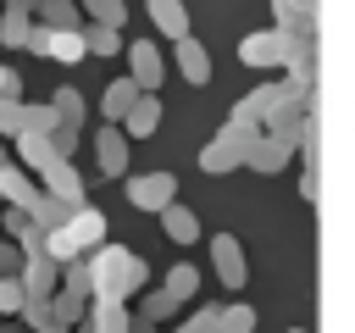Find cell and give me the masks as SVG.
Returning a JSON list of instances; mask_svg holds the SVG:
<instances>
[{"label":"cell","instance_id":"cell-27","mask_svg":"<svg viewBox=\"0 0 355 333\" xmlns=\"http://www.w3.org/2000/svg\"><path fill=\"white\" fill-rule=\"evenodd\" d=\"M78 6H83L89 22H105V28H122L128 22V6L122 0H78Z\"/></svg>","mask_w":355,"mask_h":333},{"label":"cell","instance_id":"cell-39","mask_svg":"<svg viewBox=\"0 0 355 333\" xmlns=\"http://www.w3.org/2000/svg\"><path fill=\"white\" fill-rule=\"evenodd\" d=\"M133 333H155V322L150 316H133Z\"/></svg>","mask_w":355,"mask_h":333},{"label":"cell","instance_id":"cell-28","mask_svg":"<svg viewBox=\"0 0 355 333\" xmlns=\"http://www.w3.org/2000/svg\"><path fill=\"white\" fill-rule=\"evenodd\" d=\"M55 128H61L55 105H22V133H55Z\"/></svg>","mask_w":355,"mask_h":333},{"label":"cell","instance_id":"cell-8","mask_svg":"<svg viewBox=\"0 0 355 333\" xmlns=\"http://www.w3.org/2000/svg\"><path fill=\"white\" fill-rule=\"evenodd\" d=\"M94 161H100V178H128V133H122V122H100L94 128Z\"/></svg>","mask_w":355,"mask_h":333},{"label":"cell","instance_id":"cell-12","mask_svg":"<svg viewBox=\"0 0 355 333\" xmlns=\"http://www.w3.org/2000/svg\"><path fill=\"white\" fill-rule=\"evenodd\" d=\"M144 11H150V28L161 33V39H189V6L183 0H144Z\"/></svg>","mask_w":355,"mask_h":333},{"label":"cell","instance_id":"cell-41","mask_svg":"<svg viewBox=\"0 0 355 333\" xmlns=\"http://www.w3.org/2000/svg\"><path fill=\"white\" fill-rule=\"evenodd\" d=\"M178 333H200V327H189V322H183V327H178Z\"/></svg>","mask_w":355,"mask_h":333},{"label":"cell","instance_id":"cell-20","mask_svg":"<svg viewBox=\"0 0 355 333\" xmlns=\"http://www.w3.org/2000/svg\"><path fill=\"white\" fill-rule=\"evenodd\" d=\"M0 200L6 205H33L39 200V183L28 178V166H11V161L0 166Z\"/></svg>","mask_w":355,"mask_h":333},{"label":"cell","instance_id":"cell-16","mask_svg":"<svg viewBox=\"0 0 355 333\" xmlns=\"http://www.w3.org/2000/svg\"><path fill=\"white\" fill-rule=\"evenodd\" d=\"M139 94H144V89H139L133 78H111V83H105V94H100V117H105V122H122V117L133 111V100H139Z\"/></svg>","mask_w":355,"mask_h":333},{"label":"cell","instance_id":"cell-19","mask_svg":"<svg viewBox=\"0 0 355 333\" xmlns=\"http://www.w3.org/2000/svg\"><path fill=\"white\" fill-rule=\"evenodd\" d=\"M28 33H33V11H28L22 0H11V6L0 11V44H6V50H28Z\"/></svg>","mask_w":355,"mask_h":333},{"label":"cell","instance_id":"cell-32","mask_svg":"<svg viewBox=\"0 0 355 333\" xmlns=\"http://www.w3.org/2000/svg\"><path fill=\"white\" fill-rule=\"evenodd\" d=\"M6 133H22V100L17 94H0V139Z\"/></svg>","mask_w":355,"mask_h":333},{"label":"cell","instance_id":"cell-14","mask_svg":"<svg viewBox=\"0 0 355 333\" xmlns=\"http://www.w3.org/2000/svg\"><path fill=\"white\" fill-rule=\"evenodd\" d=\"M17 161L33 166V172H50V166L61 161V150H55L50 133H17Z\"/></svg>","mask_w":355,"mask_h":333},{"label":"cell","instance_id":"cell-2","mask_svg":"<svg viewBox=\"0 0 355 333\" xmlns=\"http://www.w3.org/2000/svg\"><path fill=\"white\" fill-rule=\"evenodd\" d=\"M100 244H105V211H94V205H78L61 228L44 233V255L61 261V266H67V261H83V255L100 250Z\"/></svg>","mask_w":355,"mask_h":333},{"label":"cell","instance_id":"cell-23","mask_svg":"<svg viewBox=\"0 0 355 333\" xmlns=\"http://www.w3.org/2000/svg\"><path fill=\"white\" fill-rule=\"evenodd\" d=\"M50 316H55L61 327H78V322L89 316V294H72V289H55V294H50Z\"/></svg>","mask_w":355,"mask_h":333},{"label":"cell","instance_id":"cell-37","mask_svg":"<svg viewBox=\"0 0 355 333\" xmlns=\"http://www.w3.org/2000/svg\"><path fill=\"white\" fill-rule=\"evenodd\" d=\"M50 139H55V150H61V155L72 161V150H78V128H67V122H61V128H55Z\"/></svg>","mask_w":355,"mask_h":333},{"label":"cell","instance_id":"cell-34","mask_svg":"<svg viewBox=\"0 0 355 333\" xmlns=\"http://www.w3.org/2000/svg\"><path fill=\"white\" fill-rule=\"evenodd\" d=\"M316 194H322V183H316V161H305V166H300V200L316 205Z\"/></svg>","mask_w":355,"mask_h":333},{"label":"cell","instance_id":"cell-38","mask_svg":"<svg viewBox=\"0 0 355 333\" xmlns=\"http://www.w3.org/2000/svg\"><path fill=\"white\" fill-rule=\"evenodd\" d=\"M0 94H17V100H22V78H17L11 67H0Z\"/></svg>","mask_w":355,"mask_h":333},{"label":"cell","instance_id":"cell-24","mask_svg":"<svg viewBox=\"0 0 355 333\" xmlns=\"http://www.w3.org/2000/svg\"><path fill=\"white\" fill-rule=\"evenodd\" d=\"M178 311H183V300H178L166 283H161V289H150V294L139 300V316H150V322H172Z\"/></svg>","mask_w":355,"mask_h":333},{"label":"cell","instance_id":"cell-35","mask_svg":"<svg viewBox=\"0 0 355 333\" xmlns=\"http://www.w3.org/2000/svg\"><path fill=\"white\" fill-rule=\"evenodd\" d=\"M22 316H28V327H33V333L55 322V316H50V300H28V305H22Z\"/></svg>","mask_w":355,"mask_h":333},{"label":"cell","instance_id":"cell-11","mask_svg":"<svg viewBox=\"0 0 355 333\" xmlns=\"http://www.w3.org/2000/svg\"><path fill=\"white\" fill-rule=\"evenodd\" d=\"M22 289H28V300H50V294L61 289V261H50L44 250L28 255V261H22Z\"/></svg>","mask_w":355,"mask_h":333},{"label":"cell","instance_id":"cell-18","mask_svg":"<svg viewBox=\"0 0 355 333\" xmlns=\"http://www.w3.org/2000/svg\"><path fill=\"white\" fill-rule=\"evenodd\" d=\"M155 222H161V233H166L172 244H194V239H200V216H194L183 200H172V205H166Z\"/></svg>","mask_w":355,"mask_h":333},{"label":"cell","instance_id":"cell-40","mask_svg":"<svg viewBox=\"0 0 355 333\" xmlns=\"http://www.w3.org/2000/svg\"><path fill=\"white\" fill-rule=\"evenodd\" d=\"M39 333H72V327H61V322H50V327H39Z\"/></svg>","mask_w":355,"mask_h":333},{"label":"cell","instance_id":"cell-36","mask_svg":"<svg viewBox=\"0 0 355 333\" xmlns=\"http://www.w3.org/2000/svg\"><path fill=\"white\" fill-rule=\"evenodd\" d=\"M22 261H28V255H17V244L0 239V278H22Z\"/></svg>","mask_w":355,"mask_h":333},{"label":"cell","instance_id":"cell-15","mask_svg":"<svg viewBox=\"0 0 355 333\" xmlns=\"http://www.w3.org/2000/svg\"><path fill=\"white\" fill-rule=\"evenodd\" d=\"M0 222H6V233H11V244H17V250H28V255H39V250H44V228H39L22 205L0 211Z\"/></svg>","mask_w":355,"mask_h":333},{"label":"cell","instance_id":"cell-4","mask_svg":"<svg viewBox=\"0 0 355 333\" xmlns=\"http://www.w3.org/2000/svg\"><path fill=\"white\" fill-rule=\"evenodd\" d=\"M288 50H294V39H288V28H255V33H244L239 39V61L244 67H255V72H272V67H288Z\"/></svg>","mask_w":355,"mask_h":333},{"label":"cell","instance_id":"cell-10","mask_svg":"<svg viewBox=\"0 0 355 333\" xmlns=\"http://www.w3.org/2000/svg\"><path fill=\"white\" fill-rule=\"evenodd\" d=\"M172 61H178V78H183V83H194V89H205V83H211V50H205L194 33L172 44Z\"/></svg>","mask_w":355,"mask_h":333},{"label":"cell","instance_id":"cell-31","mask_svg":"<svg viewBox=\"0 0 355 333\" xmlns=\"http://www.w3.org/2000/svg\"><path fill=\"white\" fill-rule=\"evenodd\" d=\"M50 105L61 111V122H67V128H78V122H83V94H78V89H55V100H50Z\"/></svg>","mask_w":355,"mask_h":333},{"label":"cell","instance_id":"cell-17","mask_svg":"<svg viewBox=\"0 0 355 333\" xmlns=\"http://www.w3.org/2000/svg\"><path fill=\"white\" fill-rule=\"evenodd\" d=\"M155 128H161V94H139L133 111L122 117V133H128V139H150Z\"/></svg>","mask_w":355,"mask_h":333},{"label":"cell","instance_id":"cell-26","mask_svg":"<svg viewBox=\"0 0 355 333\" xmlns=\"http://www.w3.org/2000/svg\"><path fill=\"white\" fill-rule=\"evenodd\" d=\"M272 22H277V28L316 22V0H272Z\"/></svg>","mask_w":355,"mask_h":333},{"label":"cell","instance_id":"cell-7","mask_svg":"<svg viewBox=\"0 0 355 333\" xmlns=\"http://www.w3.org/2000/svg\"><path fill=\"white\" fill-rule=\"evenodd\" d=\"M128 78H133L144 94H155V89L166 83V56L155 50V39H133V44H128Z\"/></svg>","mask_w":355,"mask_h":333},{"label":"cell","instance_id":"cell-5","mask_svg":"<svg viewBox=\"0 0 355 333\" xmlns=\"http://www.w3.org/2000/svg\"><path fill=\"white\" fill-rule=\"evenodd\" d=\"M172 200H178V178L172 172H133L128 178V205L133 211H155L161 216Z\"/></svg>","mask_w":355,"mask_h":333},{"label":"cell","instance_id":"cell-1","mask_svg":"<svg viewBox=\"0 0 355 333\" xmlns=\"http://www.w3.org/2000/svg\"><path fill=\"white\" fill-rule=\"evenodd\" d=\"M144 261L128 250V244H100V250H89V289H94V300H133L139 289H144Z\"/></svg>","mask_w":355,"mask_h":333},{"label":"cell","instance_id":"cell-29","mask_svg":"<svg viewBox=\"0 0 355 333\" xmlns=\"http://www.w3.org/2000/svg\"><path fill=\"white\" fill-rule=\"evenodd\" d=\"M166 289H172V294H178V300H183V305H189V300H194V294H200V272H194V266H189V261H178V266H172V272H166Z\"/></svg>","mask_w":355,"mask_h":333},{"label":"cell","instance_id":"cell-9","mask_svg":"<svg viewBox=\"0 0 355 333\" xmlns=\"http://www.w3.org/2000/svg\"><path fill=\"white\" fill-rule=\"evenodd\" d=\"M72 333H133V311L122 300H89V316Z\"/></svg>","mask_w":355,"mask_h":333},{"label":"cell","instance_id":"cell-13","mask_svg":"<svg viewBox=\"0 0 355 333\" xmlns=\"http://www.w3.org/2000/svg\"><path fill=\"white\" fill-rule=\"evenodd\" d=\"M39 178H44V194H55V200H67V205H89V200H83V178H78V166H72L67 155H61L50 172H39Z\"/></svg>","mask_w":355,"mask_h":333},{"label":"cell","instance_id":"cell-30","mask_svg":"<svg viewBox=\"0 0 355 333\" xmlns=\"http://www.w3.org/2000/svg\"><path fill=\"white\" fill-rule=\"evenodd\" d=\"M211 333H255V311L250 305H222V316H216Z\"/></svg>","mask_w":355,"mask_h":333},{"label":"cell","instance_id":"cell-25","mask_svg":"<svg viewBox=\"0 0 355 333\" xmlns=\"http://www.w3.org/2000/svg\"><path fill=\"white\" fill-rule=\"evenodd\" d=\"M83 44H89V56H116V50H122V28L83 22Z\"/></svg>","mask_w":355,"mask_h":333},{"label":"cell","instance_id":"cell-6","mask_svg":"<svg viewBox=\"0 0 355 333\" xmlns=\"http://www.w3.org/2000/svg\"><path fill=\"white\" fill-rule=\"evenodd\" d=\"M211 266H216V278H222V289H244L250 283V261H244V244H239V233H211Z\"/></svg>","mask_w":355,"mask_h":333},{"label":"cell","instance_id":"cell-43","mask_svg":"<svg viewBox=\"0 0 355 333\" xmlns=\"http://www.w3.org/2000/svg\"><path fill=\"white\" fill-rule=\"evenodd\" d=\"M0 166H6V144H0Z\"/></svg>","mask_w":355,"mask_h":333},{"label":"cell","instance_id":"cell-33","mask_svg":"<svg viewBox=\"0 0 355 333\" xmlns=\"http://www.w3.org/2000/svg\"><path fill=\"white\" fill-rule=\"evenodd\" d=\"M22 305H28L22 278H0V311H22Z\"/></svg>","mask_w":355,"mask_h":333},{"label":"cell","instance_id":"cell-42","mask_svg":"<svg viewBox=\"0 0 355 333\" xmlns=\"http://www.w3.org/2000/svg\"><path fill=\"white\" fill-rule=\"evenodd\" d=\"M288 333H311V327H288Z\"/></svg>","mask_w":355,"mask_h":333},{"label":"cell","instance_id":"cell-22","mask_svg":"<svg viewBox=\"0 0 355 333\" xmlns=\"http://www.w3.org/2000/svg\"><path fill=\"white\" fill-rule=\"evenodd\" d=\"M22 211H28V216H33V222L50 233V228H61V222H67L78 205H67V200H55V194H44V189H39V200H33V205H22Z\"/></svg>","mask_w":355,"mask_h":333},{"label":"cell","instance_id":"cell-3","mask_svg":"<svg viewBox=\"0 0 355 333\" xmlns=\"http://www.w3.org/2000/svg\"><path fill=\"white\" fill-rule=\"evenodd\" d=\"M255 139H261V128H250V122H233V117H227V122L205 139V150H200V172L222 178V172H233V166H250Z\"/></svg>","mask_w":355,"mask_h":333},{"label":"cell","instance_id":"cell-21","mask_svg":"<svg viewBox=\"0 0 355 333\" xmlns=\"http://www.w3.org/2000/svg\"><path fill=\"white\" fill-rule=\"evenodd\" d=\"M33 22H44V28H83V6L78 0H33Z\"/></svg>","mask_w":355,"mask_h":333}]
</instances>
